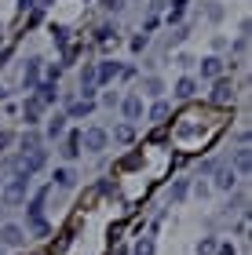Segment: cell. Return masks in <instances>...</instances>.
Here are the masks:
<instances>
[{"label": "cell", "instance_id": "obj_18", "mask_svg": "<svg viewBox=\"0 0 252 255\" xmlns=\"http://www.w3.org/2000/svg\"><path fill=\"white\" fill-rule=\"evenodd\" d=\"M91 110H95V102H88V99H81V102H73V106H70V117H88Z\"/></svg>", "mask_w": 252, "mask_h": 255}, {"label": "cell", "instance_id": "obj_8", "mask_svg": "<svg viewBox=\"0 0 252 255\" xmlns=\"http://www.w3.org/2000/svg\"><path fill=\"white\" fill-rule=\"evenodd\" d=\"M33 99H37L40 106H51V102L59 99V88H55L51 80H48V84H40V88H37V95H33Z\"/></svg>", "mask_w": 252, "mask_h": 255}, {"label": "cell", "instance_id": "obj_21", "mask_svg": "<svg viewBox=\"0 0 252 255\" xmlns=\"http://www.w3.org/2000/svg\"><path fill=\"white\" fill-rule=\"evenodd\" d=\"M216 248H220V245H216L212 237H201V245H198V255H216Z\"/></svg>", "mask_w": 252, "mask_h": 255}, {"label": "cell", "instance_id": "obj_20", "mask_svg": "<svg viewBox=\"0 0 252 255\" xmlns=\"http://www.w3.org/2000/svg\"><path fill=\"white\" fill-rule=\"evenodd\" d=\"M113 138H117V142H132V138H135V131H132V124H121L117 131H113Z\"/></svg>", "mask_w": 252, "mask_h": 255}, {"label": "cell", "instance_id": "obj_29", "mask_svg": "<svg viewBox=\"0 0 252 255\" xmlns=\"http://www.w3.org/2000/svg\"><path fill=\"white\" fill-rule=\"evenodd\" d=\"M0 99H4V88H0Z\"/></svg>", "mask_w": 252, "mask_h": 255}, {"label": "cell", "instance_id": "obj_24", "mask_svg": "<svg viewBox=\"0 0 252 255\" xmlns=\"http://www.w3.org/2000/svg\"><path fill=\"white\" fill-rule=\"evenodd\" d=\"M135 255H154V241H150V237H143L139 245H135Z\"/></svg>", "mask_w": 252, "mask_h": 255}, {"label": "cell", "instance_id": "obj_32", "mask_svg": "<svg viewBox=\"0 0 252 255\" xmlns=\"http://www.w3.org/2000/svg\"><path fill=\"white\" fill-rule=\"evenodd\" d=\"M0 255H4V252H0Z\"/></svg>", "mask_w": 252, "mask_h": 255}, {"label": "cell", "instance_id": "obj_25", "mask_svg": "<svg viewBox=\"0 0 252 255\" xmlns=\"http://www.w3.org/2000/svg\"><path fill=\"white\" fill-rule=\"evenodd\" d=\"M102 7H106V11H121L124 4H121V0H102Z\"/></svg>", "mask_w": 252, "mask_h": 255}, {"label": "cell", "instance_id": "obj_7", "mask_svg": "<svg viewBox=\"0 0 252 255\" xmlns=\"http://www.w3.org/2000/svg\"><path fill=\"white\" fill-rule=\"evenodd\" d=\"M121 110H124V117H128V121H139V113H143V99H139V95H128V99L121 102Z\"/></svg>", "mask_w": 252, "mask_h": 255}, {"label": "cell", "instance_id": "obj_10", "mask_svg": "<svg viewBox=\"0 0 252 255\" xmlns=\"http://www.w3.org/2000/svg\"><path fill=\"white\" fill-rule=\"evenodd\" d=\"M40 113H44L40 102H37V99H26V106H22V117H26V124H37Z\"/></svg>", "mask_w": 252, "mask_h": 255}, {"label": "cell", "instance_id": "obj_2", "mask_svg": "<svg viewBox=\"0 0 252 255\" xmlns=\"http://www.w3.org/2000/svg\"><path fill=\"white\" fill-rule=\"evenodd\" d=\"M106 142H110V135L102 131V128H88V131L81 135V146L88 149V153H99V149H106Z\"/></svg>", "mask_w": 252, "mask_h": 255}, {"label": "cell", "instance_id": "obj_23", "mask_svg": "<svg viewBox=\"0 0 252 255\" xmlns=\"http://www.w3.org/2000/svg\"><path fill=\"white\" fill-rule=\"evenodd\" d=\"M165 117H168V102H157V106L150 110V121H157V124H161Z\"/></svg>", "mask_w": 252, "mask_h": 255}, {"label": "cell", "instance_id": "obj_17", "mask_svg": "<svg viewBox=\"0 0 252 255\" xmlns=\"http://www.w3.org/2000/svg\"><path fill=\"white\" fill-rule=\"evenodd\" d=\"M77 153H81V135H70V138H66V146H62V157L73 160Z\"/></svg>", "mask_w": 252, "mask_h": 255}, {"label": "cell", "instance_id": "obj_13", "mask_svg": "<svg viewBox=\"0 0 252 255\" xmlns=\"http://www.w3.org/2000/svg\"><path fill=\"white\" fill-rule=\"evenodd\" d=\"M234 99V88H231V80H216V102H231Z\"/></svg>", "mask_w": 252, "mask_h": 255}, {"label": "cell", "instance_id": "obj_1", "mask_svg": "<svg viewBox=\"0 0 252 255\" xmlns=\"http://www.w3.org/2000/svg\"><path fill=\"white\" fill-rule=\"evenodd\" d=\"M44 160H48V153H44V149H29V153H22V157L15 160V179H29L33 171L44 168Z\"/></svg>", "mask_w": 252, "mask_h": 255}, {"label": "cell", "instance_id": "obj_27", "mask_svg": "<svg viewBox=\"0 0 252 255\" xmlns=\"http://www.w3.org/2000/svg\"><path fill=\"white\" fill-rule=\"evenodd\" d=\"M4 146H11V135H7V131H0V149H4Z\"/></svg>", "mask_w": 252, "mask_h": 255}, {"label": "cell", "instance_id": "obj_16", "mask_svg": "<svg viewBox=\"0 0 252 255\" xmlns=\"http://www.w3.org/2000/svg\"><path fill=\"white\" fill-rule=\"evenodd\" d=\"M117 73H121V66H117V62H102V66L95 69V80H113Z\"/></svg>", "mask_w": 252, "mask_h": 255}, {"label": "cell", "instance_id": "obj_30", "mask_svg": "<svg viewBox=\"0 0 252 255\" xmlns=\"http://www.w3.org/2000/svg\"><path fill=\"white\" fill-rule=\"evenodd\" d=\"M132 4H139V0H132Z\"/></svg>", "mask_w": 252, "mask_h": 255}, {"label": "cell", "instance_id": "obj_19", "mask_svg": "<svg viewBox=\"0 0 252 255\" xmlns=\"http://www.w3.org/2000/svg\"><path fill=\"white\" fill-rule=\"evenodd\" d=\"M143 88H146V95H154V99H157V95L165 91V84H161L157 77H146V84H143Z\"/></svg>", "mask_w": 252, "mask_h": 255}, {"label": "cell", "instance_id": "obj_31", "mask_svg": "<svg viewBox=\"0 0 252 255\" xmlns=\"http://www.w3.org/2000/svg\"><path fill=\"white\" fill-rule=\"evenodd\" d=\"M0 190H4V182H0Z\"/></svg>", "mask_w": 252, "mask_h": 255}, {"label": "cell", "instance_id": "obj_9", "mask_svg": "<svg viewBox=\"0 0 252 255\" xmlns=\"http://www.w3.org/2000/svg\"><path fill=\"white\" fill-rule=\"evenodd\" d=\"M37 77H40V59H29V62H26V73H22V84H26V88H37Z\"/></svg>", "mask_w": 252, "mask_h": 255}, {"label": "cell", "instance_id": "obj_3", "mask_svg": "<svg viewBox=\"0 0 252 255\" xmlns=\"http://www.w3.org/2000/svg\"><path fill=\"white\" fill-rule=\"evenodd\" d=\"M0 193H4L7 204H22V201H26V193H29V179H11Z\"/></svg>", "mask_w": 252, "mask_h": 255}, {"label": "cell", "instance_id": "obj_28", "mask_svg": "<svg viewBox=\"0 0 252 255\" xmlns=\"http://www.w3.org/2000/svg\"><path fill=\"white\" fill-rule=\"evenodd\" d=\"M216 255H234V248H231V245H223V248H216Z\"/></svg>", "mask_w": 252, "mask_h": 255}, {"label": "cell", "instance_id": "obj_11", "mask_svg": "<svg viewBox=\"0 0 252 255\" xmlns=\"http://www.w3.org/2000/svg\"><path fill=\"white\" fill-rule=\"evenodd\" d=\"M62 135H66V117L55 113V117L48 121V138H62Z\"/></svg>", "mask_w": 252, "mask_h": 255}, {"label": "cell", "instance_id": "obj_6", "mask_svg": "<svg viewBox=\"0 0 252 255\" xmlns=\"http://www.w3.org/2000/svg\"><path fill=\"white\" fill-rule=\"evenodd\" d=\"M201 77H209V80H220V77H223V59L209 55V59L201 62Z\"/></svg>", "mask_w": 252, "mask_h": 255}, {"label": "cell", "instance_id": "obj_26", "mask_svg": "<svg viewBox=\"0 0 252 255\" xmlns=\"http://www.w3.org/2000/svg\"><path fill=\"white\" fill-rule=\"evenodd\" d=\"M51 33H55V44H66V29H62V26H55Z\"/></svg>", "mask_w": 252, "mask_h": 255}, {"label": "cell", "instance_id": "obj_12", "mask_svg": "<svg viewBox=\"0 0 252 255\" xmlns=\"http://www.w3.org/2000/svg\"><path fill=\"white\" fill-rule=\"evenodd\" d=\"M249 164H252V153H249V146H242V149L234 153V168L242 171V175H249Z\"/></svg>", "mask_w": 252, "mask_h": 255}, {"label": "cell", "instance_id": "obj_5", "mask_svg": "<svg viewBox=\"0 0 252 255\" xmlns=\"http://www.w3.org/2000/svg\"><path fill=\"white\" fill-rule=\"evenodd\" d=\"M238 186V171L234 168H216V190H234Z\"/></svg>", "mask_w": 252, "mask_h": 255}, {"label": "cell", "instance_id": "obj_15", "mask_svg": "<svg viewBox=\"0 0 252 255\" xmlns=\"http://www.w3.org/2000/svg\"><path fill=\"white\" fill-rule=\"evenodd\" d=\"M55 182H59V190H73V182H77V175L70 168H59L55 171Z\"/></svg>", "mask_w": 252, "mask_h": 255}, {"label": "cell", "instance_id": "obj_14", "mask_svg": "<svg viewBox=\"0 0 252 255\" xmlns=\"http://www.w3.org/2000/svg\"><path fill=\"white\" fill-rule=\"evenodd\" d=\"M194 91H198V80H194V77H183L179 84H176V95H179V99H190Z\"/></svg>", "mask_w": 252, "mask_h": 255}, {"label": "cell", "instance_id": "obj_22", "mask_svg": "<svg viewBox=\"0 0 252 255\" xmlns=\"http://www.w3.org/2000/svg\"><path fill=\"white\" fill-rule=\"evenodd\" d=\"M187 190H190V186H187V179H179V182H176V186H172V201H176V204H179V201H183V197H187Z\"/></svg>", "mask_w": 252, "mask_h": 255}, {"label": "cell", "instance_id": "obj_4", "mask_svg": "<svg viewBox=\"0 0 252 255\" xmlns=\"http://www.w3.org/2000/svg\"><path fill=\"white\" fill-rule=\"evenodd\" d=\"M22 241H26V230H22V226H15V223H0V245L18 248Z\"/></svg>", "mask_w": 252, "mask_h": 255}]
</instances>
